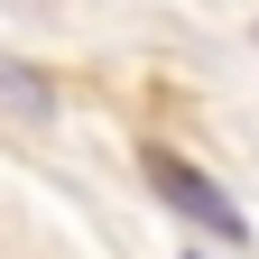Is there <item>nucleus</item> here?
<instances>
[{
	"mask_svg": "<svg viewBox=\"0 0 259 259\" xmlns=\"http://www.w3.org/2000/svg\"><path fill=\"white\" fill-rule=\"evenodd\" d=\"M0 102H10V111H28V120H47V111H56V83H47V74H28V65L0 47Z\"/></svg>",
	"mask_w": 259,
	"mask_h": 259,
	"instance_id": "2",
	"label": "nucleus"
},
{
	"mask_svg": "<svg viewBox=\"0 0 259 259\" xmlns=\"http://www.w3.org/2000/svg\"><path fill=\"white\" fill-rule=\"evenodd\" d=\"M139 167H148V185H157V204H167V213L204 222L213 241H250V213H241V204H232V194H222L204 167H194V157H176V148H148Z\"/></svg>",
	"mask_w": 259,
	"mask_h": 259,
	"instance_id": "1",
	"label": "nucleus"
}]
</instances>
